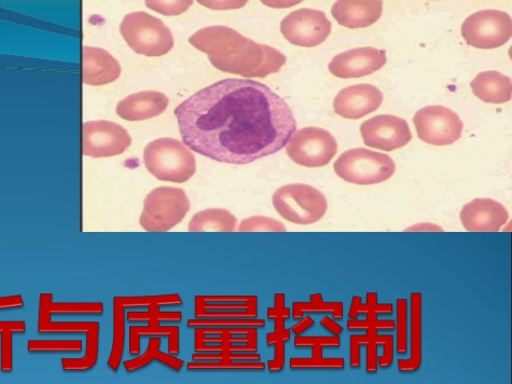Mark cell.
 <instances>
[{"instance_id": "cell-1", "label": "cell", "mask_w": 512, "mask_h": 384, "mask_svg": "<svg viewBox=\"0 0 512 384\" xmlns=\"http://www.w3.org/2000/svg\"><path fill=\"white\" fill-rule=\"evenodd\" d=\"M175 116L188 148L231 164L279 153L297 131L281 96L247 79H225L200 90L177 106Z\"/></svg>"}, {"instance_id": "cell-2", "label": "cell", "mask_w": 512, "mask_h": 384, "mask_svg": "<svg viewBox=\"0 0 512 384\" xmlns=\"http://www.w3.org/2000/svg\"><path fill=\"white\" fill-rule=\"evenodd\" d=\"M191 46L206 53L217 70L246 78L279 73L286 63L282 52L257 44L228 26H209L189 38Z\"/></svg>"}, {"instance_id": "cell-3", "label": "cell", "mask_w": 512, "mask_h": 384, "mask_svg": "<svg viewBox=\"0 0 512 384\" xmlns=\"http://www.w3.org/2000/svg\"><path fill=\"white\" fill-rule=\"evenodd\" d=\"M394 320H349L350 332L367 331L366 335H351L350 337V366L352 369L361 367V347H367L366 370L368 374H376L379 366L390 368L394 363V335H379V331H394Z\"/></svg>"}, {"instance_id": "cell-4", "label": "cell", "mask_w": 512, "mask_h": 384, "mask_svg": "<svg viewBox=\"0 0 512 384\" xmlns=\"http://www.w3.org/2000/svg\"><path fill=\"white\" fill-rule=\"evenodd\" d=\"M144 163L148 172L163 182L183 184L197 171L195 155L181 141L169 137L146 146Z\"/></svg>"}, {"instance_id": "cell-5", "label": "cell", "mask_w": 512, "mask_h": 384, "mask_svg": "<svg viewBox=\"0 0 512 384\" xmlns=\"http://www.w3.org/2000/svg\"><path fill=\"white\" fill-rule=\"evenodd\" d=\"M273 207L287 222L308 226L320 222L328 209L323 192L306 184H290L274 192Z\"/></svg>"}, {"instance_id": "cell-6", "label": "cell", "mask_w": 512, "mask_h": 384, "mask_svg": "<svg viewBox=\"0 0 512 384\" xmlns=\"http://www.w3.org/2000/svg\"><path fill=\"white\" fill-rule=\"evenodd\" d=\"M120 33L129 47L142 56L162 57L174 47L169 27L146 12H133L124 17Z\"/></svg>"}, {"instance_id": "cell-7", "label": "cell", "mask_w": 512, "mask_h": 384, "mask_svg": "<svg viewBox=\"0 0 512 384\" xmlns=\"http://www.w3.org/2000/svg\"><path fill=\"white\" fill-rule=\"evenodd\" d=\"M334 169L343 181L366 186L389 181L395 174L396 164L389 155L354 148L338 158Z\"/></svg>"}, {"instance_id": "cell-8", "label": "cell", "mask_w": 512, "mask_h": 384, "mask_svg": "<svg viewBox=\"0 0 512 384\" xmlns=\"http://www.w3.org/2000/svg\"><path fill=\"white\" fill-rule=\"evenodd\" d=\"M189 210L190 201L185 190L159 187L146 197L140 224L149 232L170 231L184 221Z\"/></svg>"}, {"instance_id": "cell-9", "label": "cell", "mask_w": 512, "mask_h": 384, "mask_svg": "<svg viewBox=\"0 0 512 384\" xmlns=\"http://www.w3.org/2000/svg\"><path fill=\"white\" fill-rule=\"evenodd\" d=\"M286 146L289 158L306 168L325 167L338 152L334 135L316 127L295 132Z\"/></svg>"}, {"instance_id": "cell-10", "label": "cell", "mask_w": 512, "mask_h": 384, "mask_svg": "<svg viewBox=\"0 0 512 384\" xmlns=\"http://www.w3.org/2000/svg\"><path fill=\"white\" fill-rule=\"evenodd\" d=\"M462 36L469 46L478 49L502 47L512 36L511 17L500 10H481L464 21Z\"/></svg>"}, {"instance_id": "cell-11", "label": "cell", "mask_w": 512, "mask_h": 384, "mask_svg": "<svg viewBox=\"0 0 512 384\" xmlns=\"http://www.w3.org/2000/svg\"><path fill=\"white\" fill-rule=\"evenodd\" d=\"M413 122L419 139L434 146H446L459 141L464 129L459 115L440 105L420 109Z\"/></svg>"}, {"instance_id": "cell-12", "label": "cell", "mask_w": 512, "mask_h": 384, "mask_svg": "<svg viewBox=\"0 0 512 384\" xmlns=\"http://www.w3.org/2000/svg\"><path fill=\"white\" fill-rule=\"evenodd\" d=\"M195 348L198 353H256L258 329L255 327H197Z\"/></svg>"}, {"instance_id": "cell-13", "label": "cell", "mask_w": 512, "mask_h": 384, "mask_svg": "<svg viewBox=\"0 0 512 384\" xmlns=\"http://www.w3.org/2000/svg\"><path fill=\"white\" fill-rule=\"evenodd\" d=\"M331 22L321 10L303 8L283 19L281 32L288 43L304 48L320 46L331 33Z\"/></svg>"}, {"instance_id": "cell-14", "label": "cell", "mask_w": 512, "mask_h": 384, "mask_svg": "<svg viewBox=\"0 0 512 384\" xmlns=\"http://www.w3.org/2000/svg\"><path fill=\"white\" fill-rule=\"evenodd\" d=\"M132 144L129 132L106 120L83 123V155L108 158L123 154Z\"/></svg>"}, {"instance_id": "cell-15", "label": "cell", "mask_w": 512, "mask_h": 384, "mask_svg": "<svg viewBox=\"0 0 512 384\" xmlns=\"http://www.w3.org/2000/svg\"><path fill=\"white\" fill-rule=\"evenodd\" d=\"M361 133L365 145L384 152L403 148L412 140L408 122L393 115H380L365 121Z\"/></svg>"}, {"instance_id": "cell-16", "label": "cell", "mask_w": 512, "mask_h": 384, "mask_svg": "<svg viewBox=\"0 0 512 384\" xmlns=\"http://www.w3.org/2000/svg\"><path fill=\"white\" fill-rule=\"evenodd\" d=\"M196 319H257V296H196Z\"/></svg>"}, {"instance_id": "cell-17", "label": "cell", "mask_w": 512, "mask_h": 384, "mask_svg": "<svg viewBox=\"0 0 512 384\" xmlns=\"http://www.w3.org/2000/svg\"><path fill=\"white\" fill-rule=\"evenodd\" d=\"M385 51L366 47L338 54L330 62L329 72L339 78H361L381 70L386 64Z\"/></svg>"}, {"instance_id": "cell-18", "label": "cell", "mask_w": 512, "mask_h": 384, "mask_svg": "<svg viewBox=\"0 0 512 384\" xmlns=\"http://www.w3.org/2000/svg\"><path fill=\"white\" fill-rule=\"evenodd\" d=\"M460 219L467 231L496 232L507 224L509 213L501 202L475 199L464 205Z\"/></svg>"}, {"instance_id": "cell-19", "label": "cell", "mask_w": 512, "mask_h": 384, "mask_svg": "<svg viewBox=\"0 0 512 384\" xmlns=\"http://www.w3.org/2000/svg\"><path fill=\"white\" fill-rule=\"evenodd\" d=\"M383 93L371 85H355L342 89L335 98L336 114L345 119H361L381 106Z\"/></svg>"}, {"instance_id": "cell-20", "label": "cell", "mask_w": 512, "mask_h": 384, "mask_svg": "<svg viewBox=\"0 0 512 384\" xmlns=\"http://www.w3.org/2000/svg\"><path fill=\"white\" fill-rule=\"evenodd\" d=\"M380 0H339L331 8L332 17L348 29H364L382 17Z\"/></svg>"}, {"instance_id": "cell-21", "label": "cell", "mask_w": 512, "mask_h": 384, "mask_svg": "<svg viewBox=\"0 0 512 384\" xmlns=\"http://www.w3.org/2000/svg\"><path fill=\"white\" fill-rule=\"evenodd\" d=\"M83 84L105 86L121 75L120 63L101 48L83 47Z\"/></svg>"}, {"instance_id": "cell-22", "label": "cell", "mask_w": 512, "mask_h": 384, "mask_svg": "<svg viewBox=\"0 0 512 384\" xmlns=\"http://www.w3.org/2000/svg\"><path fill=\"white\" fill-rule=\"evenodd\" d=\"M341 346L340 337H309L296 336V348H312L311 358H293L290 359L289 366L292 369H337L343 370L345 361L343 358H324V348H339Z\"/></svg>"}, {"instance_id": "cell-23", "label": "cell", "mask_w": 512, "mask_h": 384, "mask_svg": "<svg viewBox=\"0 0 512 384\" xmlns=\"http://www.w3.org/2000/svg\"><path fill=\"white\" fill-rule=\"evenodd\" d=\"M169 98L157 91H144L129 95L116 109L118 116L128 121H143L155 118L165 112Z\"/></svg>"}, {"instance_id": "cell-24", "label": "cell", "mask_w": 512, "mask_h": 384, "mask_svg": "<svg viewBox=\"0 0 512 384\" xmlns=\"http://www.w3.org/2000/svg\"><path fill=\"white\" fill-rule=\"evenodd\" d=\"M410 358L398 360L400 373L418 372L423 361V295L411 293L410 296Z\"/></svg>"}, {"instance_id": "cell-25", "label": "cell", "mask_w": 512, "mask_h": 384, "mask_svg": "<svg viewBox=\"0 0 512 384\" xmlns=\"http://www.w3.org/2000/svg\"><path fill=\"white\" fill-rule=\"evenodd\" d=\"M473 92L481 101L503 104L511 101V78L496 71L482 72L470 84Z\"/></svg>"}, {"instance_id": "cell-26", "label": "cell", "mask_w": 512, "mask_h": 384, "mask_svg": "<svg viewBox=\"0 0 512 384\" xmlns=\"http://www.w3.org/2000/svg\"><path fill=\"white\" fill-rule=\"evenodd\" d=\"M52 297L51 294H43L40 296L39 334L86 333L87 335L93 327L100 324L99 322H51L49 304L52 301Z\"/></svg>"}, {"instance_id": "cell-27", "label": "cell", "mask_w": 512, "mask_h": 384, "mask_svg": "<svg viewBox=\"0 0 512 384\" xmlns=\"http://www.w3.org/2000/svg\"><path fill=\"white\" fill-rule=\"evenodd\" d=\"M237 218L225 209H207L193 215L189 223L190 232L223 231L237 229Z\"/></svg>"}, {"instance_id": "cell-28", "label": "cell", "mask_w": 512, "mask_h": 384, "mask_svg": "<svg viewBox=\"0 0 512 384\" xmlns=\"http://www.w3.org/2000/svg\"><path fill=\"white\" fill-rule=\"evenodd\" d=\"M166 336L169 338V353H179V326H161L160 324H150L147 326L130 327V354L136 355L141 352L142 336Z\"/></svg>"}, {"instance_id": "cell-29", "label": "cell", "mask_w": 512, "mask_h": 384, "mask_svg": "<svg viewBox=\"0 0 512 384\" xmlns=\"http://www.w3.org/2000/svg\"><path fill=\"white\" fill-rule=\"evenodd\" d=\"M154 361H158L163 365L172 368L175 372H179V370H181L185 365L183 360L175 358V356L170 353L161 351L160 338H151L148 349L143 355L138 356L136 359L126 361L123 365L128 373H134L137 372V370L147 367Z\"/></svg>"}, {"instance_id": "cell-30", "label": "cell", "mask_w": 512, "mask_h": 384, "mask_svg": "<svg viewBox=\"0 0 512 384\" xmlns=\"http://www.w3.org/2000/svg\"><path fill=\"white\" fill-rule=\"evenodd\" d=\"M100 324L96 325L87 334L86 354L80 359H63L62 367L64 372H87L92 369L99 359Z\"/></svg>"}, {"instance_id": "cell-31", "label": "cell", "mask_w": 512, "mask_h": 384, "mask_svg": "<svg viewBox=\"0 0 512 384\" xmlns=\"http://www.w3.org/2000/svg\"><path fill=\"white\" fill-rule=\"evenodd\" d=\"M286 321L284 318L275 319L274 332L267 335L268 346H274V359L268 362L271 373L282 372L285 367V345L292 335V331L285 328Z\"/></svg>"}, {"instance_id": "cell-32", "label": "cell", "mask_w": 512, "mask_h": 384, "mask_svg": "<svg viewBox=\"0 0 512 384\" xmlns=\"http://www.w3.org/2000/svg\"><path fill=\"white\" fill-rule=\"evenodd\" d=\"M124 344H126V309L114 300V336L113 348L110 353L107 365L114 372H118L121 365Z\"/></svg>"}, {"instance_id": "cell-33", "label": "cell", "mask_w": 512, "mask_h": 384, "mask_svg": "<svg viewBox=\"0 0 512 384\" xmlns=\"http://www.w3.org/2000/svg\"><path fill=\"white\" fill-rule=\"evenodd\" d=\"M309 303H294L293 318L300 320L306 313H331L335 320H343L344 305L339 301L325 303L322 294H313L310 296Z\"/></svg>"}, {"instance_id": "cell-34", "label": "cell", "mask_w": 512, "mask_h": 384, "mask_svg": "<svg viewBox=\"0 0 512 384\" xmlns=\"http://www.w3.org/2000/svg\"><path fill=\"white\" fill-rule=\"evenodd\" d=\"M367 303H362V298L353 296L352 304L349 310L350 320H357L359 315L366 314L367 321L379 320L378 315H392L394 313V306L392 304H379L377 293H367Z\"/></svg>"}, {"instance_id": "cell-35", "label": "cell", "mask_w": 512, "mask_h": 384, "mask_svg": "<svg viewBox=\"0 0 512 384\" xmlns=\"http://www.w3.org/2000/svg\"><path fill=\"white\" fill-rule=\"evenodd\" d=\"M124 309L126 308H147L159 309L165 306H182L183 299L178 294L157 295V296H135V297H115Z\"/></svg>"}, {"instance_id": "cell-36", "label": "cell", "mask_w": 512, "mask_h": 384, "mask_svg": "<svg viewBox=\"0 0 512 384\" xmlns=\"http://www.w3.org/2000/svg\"><path fill=\"white\" fill-rule=\"evenodd\" d=\"M25 322H0L2 349H0V369L3 373L12 372V333H25Z\"/></svg>"}, {"instance_id": "cell-37", "label": "cell", "mask_w": 512, "mask_h": 384, "mask_svg": "<svg viewBox=\"0 0 512 384\" xmlns=\"http://www.w3.org/2000/svg\"><path fill=\"white\" fill-rule=\"evenodd\" d=\"M408 300L399 298L396 301V332H397V353L407 354L409 350L408 340Z\"/></svg>"}, {"instance_id": "cell-38", "label": "cell", "mask_w": 512, "mask_h": 384, "mask_svg": "<svg viewBox=\"0 0 512 384\" xmlns=\"http://www.w3.org/2000/svg\"><path fill=\"white\" fill-rule=\"evenodd\" d=\"M81 340H30L29 351L38 352H80Z\"/></svg>"}, {"instance_id": "cell-39", "label": "cell", "mask_w": 512, "mask_h": 384, "mask_svg": "<svg viewBox=\"0 0 512 384\" xmlns=\"http://www.w3.org/2000/svg\"><path fill=\"white\" fill-rule=\"evenodd\" d=\"M188 370H265L262 362H190Z\"/></svg>"}, {"instance_id": "cell-40", "label": "cell", "mask_w": 512, "mask_h": 384, "mask_svg": "<svg viewBox=\"0 0 512 384\" xmlns=\"http://www.w3.org/2000/svg\"><path fill=\"white\" fill-rule=\"evenodd\" d=\"M129 322H146L150 324H160V322H182L183 313L179 311L161 312L159 309H151L147 312H129L127 317Z\"/></svg>"}, {"instance_id": "cell-41", "label": "cell", "mask_w": 512, "mask_h": 384, "mask_svg": "<svg viewBox=\"0 0 512 384\" xmlns=\"http://www.w3.org/2000/svg\"><path fill=\"white\" fill-rule=\"evenodd\" d=\"M261 359L258 353H196L192 355L193 362H259Z\"/></svg>"}, {"instance_id": "cell-42", "label": "cell", "mask_w": 512, "mask_h": 384, "mask_svg": "<svg viewBox=\"0 0 512 384\" xmlns=\"http://www.w3.org/2000/svg\"><path fill=\"white\" fill-rule=\"evenodd\" d=\"M50 313L57 314H78V315H101L104 313L102 303H71V304H49Z\"/></svg>"}, {"instance_id": "cell-43", "label": "cell", "mask_w": 512, "mask_h": 384, "mask_svg": "<svg viewBox=\"0 0 512 384\" xmlns=\"http://www.w3.org/2000/svg\"><path fill=\"white\" fill-rule=\"evenodd\" d=\"M189 327H265L266 321L261 319H220V320H209V319H192L188 321Z\"/></svg>"}, {"instance_id": "cell-44", "label": "cell", "mask_w": 512, "mask_h": 384, "mask_svg": "<svg viewBox=\"0 0 512 384\" xmlns=\"http://www.w3.org/2000/svg\"><path fill=\"white\" fill-rule=\"evenodd\" d=\"M239 231H276L285 232L286 227L276 219L267 216H252L244 219L240 224Z\"/></svg>"}, {"instance_id": "cell-45", "label": "cell", "mask_w": 512, "mask_h": 384, "mask_svg": "<svg viewBox=\"0 0 512 384\" xmlns=\"http://www.w3.org/2000/svg\"><path fill=\"white\" fill-rule=\"evenodd\" d=\"M146 4L149 8L164 13V16H177L179 13L187 10L192 5V2H175L174 6H172L173 3H166L169 6H163L158 2H147Z\"/></svg>"}, {"instance_id": "cell-46", "label": "cell", "mask_w": 512, "mask_h": 384, "mask_svg": "<svg viewBox=\"0 0 512 384\" xmlns=\"http://www.w3.org/2000/svg\"><path fill=\"white\" fill-rule=\"evenodd\" d=\"M285 299L284 294H276L274 296V307L268 309V318L270 320L278 318L288 320L290 318V309L286 307Z\"/></svg>"}, {"instance_id": "cell-47", "label": "cell", "mask_w": 512, "mask_h": 384, "mask_svg": "<svg viewBox=\"0 0 512 384\" xmlns=\"http://www.w3.org/2000/svg\"><path fill=\"white\" fill-rule=\"evenodd\" d=\"M24 306L20 295L0 298V309H15Z\"/></svg>"}, {"instance_id": "cell-48", "label": "cell", "mask_w": 512, "mask_h": 384, "mask_svg": "<svg viewBox=\"0 0 512 384\" xmlns=\"http://www.w3.org/2000/svg\"><path fill=\"white\" fill-rule=\"evenodd\" d=\"M321 325L332 334V336L340 337L343 333L344 328L340 324H338L335 320H332L330 317H325L321 321Z\"/></svg>"}, {"instance_id": "cell-49", "label": "cell", "mask_w": 512, "mask_h": 384, "mask_svg": "<svg viewBox=\"0 0 512 384\" xmlns=\"http://www.w3.org/2000/svg\"><path fill=\"white\" fill-rule=\"evenodd\" d=\"M315 325V321L311 317L304 318L298 324L294 325L290 331L296 336H301L303 333L309 331L311 327Z\"/></svg>"}]
</instances>
